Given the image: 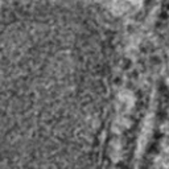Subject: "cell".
<instances>
[]
</instances>
